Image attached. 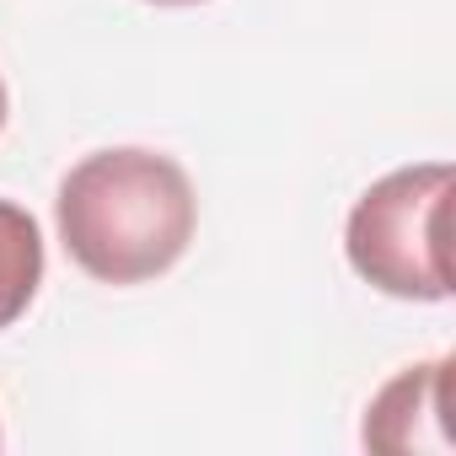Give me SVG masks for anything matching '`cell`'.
<instances>
[{
	"label": "cell",
	"instance_id": "1",
	"mask_svg": "<svg viewBox=\"0 0 456 456\" xmlns=\"http://www.w3.org/2000/svg\"><path fill=\"white\" fill-rule=\"evenodd\" d=\"M54 220L76 269L102 285H145L188 253L199 199L172 156L113 145L65 172Z\"/></svg>",
	"mask_w": 456,
	"mask_h": 456
},
{
	"label": "cell",
	"instance_id": "2",
	"mask_svg": "<svg viewBox=\"0 0 456 456\" xmlns=\"http://www.w3.org/2000/svg\"><path fill=\"white\" fill-rule=\"evenodd\" d=\"M451 161H413L376 177L344 225L349 269L397 301H451V253H445V209H451Z\"/></svg>",
	"mask_w": 456,
	"mask_h": 456
},
{
	"label": "cell",
	"instance_id": "3",
	"mask_svg": "<svg viewBox=\"0 0 456 456\" xmlns=\"http://www.w3.org/2000/svg\"><path fill=\"white\" fill-rule=\"evenodd\" d=\"M445 370L451 360H424L397 370L365 408V445L370 451H451L445 435Z\"/></svg>",
	"mask_w": 456,
	"mask_h": 456
},
{
	"label": "cell",
	"instance_id": "4",
	"mask_svg": "<svg viewBox=\"0 0 456 456\" xmlns=\"http://www.w3.org/2000/svg\"><path fill=\"white\" fill-rule=\"evenodd\" d=\"M44 285V232L38 220L0 199V328H12Z\"/></svg>",
	"mask_w": 456,
	"mask_h": 456
},
{
	"label": "cell",
	"instance_id": "5",
	"mask_svg": "<svg viewBox=\"0 0 456 456\" xmlns=\"http://www.w3.org/2000/svg\"><path fill=\"white\" fill-rule=\"evenodd\" d=\"M6 113H12V97H6V81H0V129H6Z\"/></svg>",
	"mask_w": 456,
	"mask_h": 456
},
{
	"label": "cell",
	"instance_id": "6",
	"mask_svg": "<svg viewBox=\"0 0 456 456\" xmlns=\"http://www.w3.org/2000/svg\"><path fill=\"white\" fill-rule=\"evenodd\" d=\"M156 6H199V0H156Z\"/></svg>",
	"mask_w": 456,
	"mask_h": 456
}]
</instances>
